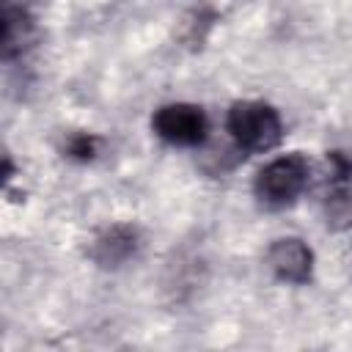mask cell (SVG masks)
<instances>
[{
  "instance_id": "1",
  "label": "cell",
  "mask_w": 352,
  "mask_h": 352,
  "mask_svg": "<svg viewBox=\"0 0 352 352\" xmlns=\"http://www.w3.org/2000/svg\"><path fill=\"white\" fill-rule=\"evenodd\" d=\"M226 129L239 151L264 154L272 151L283 138V121L278 110L258 99H242L228 107Z\"/></svg>"
},
{
  "instance_id": "2",
  "label": "cell",
  "mask_w": 352,
  "mask_h": 352,
  "mask_svg": "<svg viewBox=\"0 0 352 352\" xmlns=\"http://www.w3.org/2000/svg\"><path fill=\"white\" fill-rule=\"evenodd\" d=\"M308 179H311V162L294 151V154L275 157L264 168H258L253 179V192L264 206L280 209L294 204L302 195V190L308 187Z\"/></svg>"
},
{
  "instance_id": "3",
  "label": "cell",
  "mask_w": 352,
  "mask_h": 352,
  "mask_svg": "<svg viewBox=\"0 0 352 352\" xmlns=\"http://www.w3.org/2000/svg\"><path fill=\"white\" fill-rule=\"evenodd\" d=\"M151 129L160 140H165L170 146L192 148V146H201L206 140L209 121L198 104L173 102V104H162L151 116Z\"/></svg>"
},
{
  "instance_id": "4",
  "label": "cell",
  "mask_w": 352,
  "mask_h": 352,
  "mask_svg": "<svg viewBox=\"0 0 352 352\" xmlns=\"http://www.w3.org/2000/svg\"><path fill=\"white\" fill-rule=\"evenodd\" d=\"M267 267L272 270V275L278 280L292 283V286H302L314 275V253H311V248L302 239L283 236V239H275L270 245Z\"/></svg>"
},
{
  "instance_id": "5",
  "label": "cell",
  "mask_w": 352,
  "mask_h": 352,
  "mask_svg": "<svg viewBox=\"0 0 352 352\" xmlns=\"http://www.w3.org/2000/svg\"><path fill=\"white\" fill-rule=\"evenodd\" d=\"M138 250V231L132 226H110L104 228L94 245H91V258L99 267H121L126 264Z\"/></svg>"
},
{
  "instance_id": "6",
  "label": "cell",
  "mask_w": 352,
  "mask_h": 352,
  "mask_svg": "<svg viewBox=\"0 0 352 352\" xmlns=\"http://www.w3.org/2000/svg\"><path fill=\"white\" fill-rule=\"evenodd\" d=\"M30 41V16L22 8H14L6 3L3 8V55L11 58L14 52H22Z\"/></svg>"
},
{
  "instance_id": "7",
  "label": "cell",
  "mask_w": 352,
  "mask_h": 352,
  "mask_svg": "<svg viewBox=\"0 0 352 352\" xmlns=\"http://www.w3.org/2000/svg\"><path fill=\"white\" fill-rule=\"evenodd\" d=\"M96 148H99V138L91 135V132H74V135L69 138V143H66V154H69L72 160H80V162L94 160Z\"/></svg>"
}]
</instances>
